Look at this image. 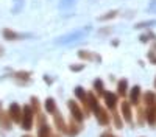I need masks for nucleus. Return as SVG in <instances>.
<instances>
[{
    "label": "nucleus",
    "instance_id": "28",
    "mask_svg": "<svg viewBox=\"0 0 156 137\" xmlns=\"http://www.w3.org/2000/svg\"><path fill=\"white\" fill-rule=\"evenodd\" d=\"M154 89H156V78H154Z\"/></svg>",
    "mask_w": 156,
    "mask_h": 137
},
{
    "label": "nucleus",
    "instance_id": "29",
    "mask_svg": "<svg viewBox=\"0 0 156 137\" xmlns=\"http://www.w3.org/2000/svg\"><path fill=\"white\" fill-rule=\"evenodd\" d=\"M53 137H61V135H58V134H55V135H53Z\"/></svg>",
    "mask_w": 156,
    "mask_h": 137
},
{
    "label": "nucleus",
    "instance_id": "10",
    "mask_svg": "<svg viewBox=\"0 0 156 137\" xmlns=\"http://www.w3.org/2000/svg\"><path fill=\"white\" fill-rule=\"evenodd\" d=\"M103 100H105V104H106V108L108 109H115V106H117V95L115 94H112V92H109V91H105V94H103Z\"/></svg>",
    "mask_w": 156,
    "mask_h": 137
},
{
    "label": "nucleus",
    "instance_id": "13",
    "mask_svg": "<svg viewBox=\"0 0 156 137\" xmlns=\"http://www.w3.org/2000/svg\"><path fill=\"white\" fill-rule=\"evenodd\" d=\"M78 56H80L81 59H84V61H101V58L98 56V55H95V53H92V52H87V50H80L78 52Z\"/></svg>",
    "mask_w": 156,
    "mask_h": 137
},
{
    "label": "nucleus",
    "instance_id": "19",
    "mask_svg": "<svg viewBox=\"0 0 156 137\" xmlns=\"http://www.w3.org/2000/svg\"><path fill=\"white\" fill-rule=\"evenodd\" d=\"M3 37L5 39H8V41H17V39H20V34H17L16 31H12V30H9V28H5L3 30Z\"/></svg>",
    "mask_w": 156,
    "mask_h": 137
},
{
    "label": "nucleus",
    "instance_id": "3",
    "mask_svg": "<svg viewBox=\"0 0 156 137\" xmlns=\"http://www.w3.org/2000/svg\"><path fill=\"white\" fill-rule=\"evenodd\" d=\"M67 106H69V111H70L72 118H75L76 122H83V120H84V117H86L84 111L78 106V103H75V100H69Z\"/></svg>",
    "mask_w": 156,
    "mask_h": 137
},
{
    "label": "nucleus",
    "instance_id": "20",
    "mask_svg": "<svg viewBox=\"0 0 156 137\" xmlns=\"http://www.w3.org/2000/svg\"><path fill=\"white\" fill-rule=\"evenodd\" d=\"M94 89H95V92H97L100 97H103V94H105V84H103V81H101L100 78L94 81Z\"/></svg>",
    "mask_w": 156,
    "mask_h": 137
},
{
    "label": "nucleus",
    "instance_id": "14",
    "mask_svg": "<svg viewBox=\"0 0 156 137\" xmlns=\"http://www.w3.org/2000/svg\"><path fill=\"white\" fill-rule=\"evenodd\" d=\"M44 108H45V112L50 115H53L55 112H58V108H56V101L51 97H48L45 100V103H44Z\"/></svg>",
    "mask_w": 156,
    "mask_h": 137
},
{
    "label": "nucleus",
    "instance_id": "7",
    "mask_svg": "<svg viewBox=\"0 0 156 137\" xmlns=\"http://www.w3.org/2000/svg\"><path fill=\"white\" fill-rule=\"evenodd\" d=\"M129 103H131L133 106H139L142 103V92H140V87L136 84L131 87V91H129Z\"/></svg>",
    "mask_w": 156,
    "mask_h": 137
},
{
    "label": "nucleus",
    "instance_id": "17",
    "mask_svg": "<svg viewBox=\"0 0 156 137\" xmlns=\"http://www.w3.org/2000/svg\"><path fill=\"white\" fill-rule=\"evenodd\" d=\"M87 103H89V108H90V111H95L100 104H98V100H97V97L92 94V92H87Z\"/></svg>",
    "mask_w": 156,
    "mask_h": 137
},
{
    "label": "nucleus",
    "instance_id": "8",
    "mask_svg": "<svg viewBox=\"0 0 156 137\" xmlns=\"http://www.w3.org/2000/svg\"><path fill=\"white\" fill-rule=\"evenodd\" d=\"M53 123H55V126H56V129L59 132L67 134V125L69 123H66V120L62 118V115L59 114V112H55V114H53Z\"/></svg>",
    "mask_w": 156,
    "mask_h": 137
},
{
    "label": "nucleus",
    "instance_id": "6",
    "mask_svg": "<svg viewBox=\"0 0 156 137\" xmlns=\"http://www.w3.org/2000/svg\"><path fill=\"white\" fill-rule=\"evenodd\" d=\"M120 115H122L123 122H126L129 125L133 123V111H131V103L129 101H122V104H120Z\"/></svg>",
    "mask_w": 156,
    "mask_h": 137
},
{
    "label": "nucleus",
    "instance_id": "16",
    "mask_svg": "<svg viewBox=\"0 0 156 137\" xmlns=\"http://www.w3.org/2000/svg\"><path fill=\"white\" fill-rule=\"evenodd\" d=\"M128 94V80H120L119 84H117V95H120V97H125Z\"/></svg>",
    "mask_w": 156,
    "mask_h": 137
},
{
    "label": "nucleus",
    "instance_id": "2",
    "mask_svg": "<svg viewBox=\"0 0 156 137\" xmlns=\"http://www.w3.org/2000/svg\"><path fill=\"white\" fill-rule=\"evenodd\" d=\"M34 111L31 108V104H25L22 106V122H20V126L25 131H30L33 129V125H34Z\"/></svg>",
    "mask_w": 156,
    "mask_h": 137
},
{
    "label": "nucleus",
    "instance_id": "4",
    "mask_svg": "<svg viewBox=\"0 0 156 137\" xmlns=\"http://www.w3.org/2000/svg\"><path fill=\"white\" fill-rule=\"evenodd\" d=\"M94 114H95V117H97V120H98V123L101 125V126H108V125L111 123V115L108 114V111L105 108L98 106L94 111Z\"/></svg>",
    "mask_w": 156,
    "mask_h": 137
},
{
    "label": "nucleus",
    "instance_id": "25",
    "mask_svg": "<svg viewBox=\"0 0 156 137\" xmlns=\"http://www.w3.org/2000/svg\"><path fill=\"white\" fill-rule=\"evenodd\" d=\"M100 137H117L115 134H112V132H109V131H106V132H103Z\"/></svg>",
    "mask_w": 156,
    "mask_h": 137
},
{
    "label": "nucleus",
    "instance_id": "22",
    "mask_svg": "<svg viewBox=\"0 0 156 137\" xmlns=\"http://www.w3.org/2000/svg\"><path fill=\"white\" fill-rule=\"evenodd\" d=\"M115 16H117V11H109V12H106V16H100L98 19H100V20H108V19L115 17Z\"/></svg>",
    "mask_w": 156,
    "mask_h": 137
},
{
    "label": "nucleus",
    "instance_id": "24",
    "mask_svg": "<svg viewBox=\"0 0 156 137\" xmlns=\"http://www.w3.org/2000/svg\"><path fill=\"white\" fill-rule=\"evenodd\" d=\"M148 59L153 62V64H156V53L154 52H151V53H148Z\"/></svg>",
    "mask_w": 156,
    "mask_h": 137
},
{
    "label": "nucleus",
    "instance_id": "18",
    "mask_svg": "<svg viewBox=\"0 0 156 137\" xmlns=\"http://www.w3.org/2000/svg\"><path fill=\"white\" fill-rule=\"evenodd\" d=\"M112 122L117 129L123 128V118H122V115H119V112H115V109H112Z\"/></svg>",
    "mask_w": 156,
    "mask_h": 137
},
{
    "label": "nucleus",
    "instance_id": "27",
    "mask_svg": "<svg viewBox=\"0 0 156 137\" xmlns=\"http://www.w3.org/2000/svg\"><path fill=\"white\" fill-rule=\"evenodd\" d=\"M2 53H3V48H2V47H0V55H2Z\"/></svg>",
    "mask_w": 156,
    "mask_h": 137
},
{
    "label": "nucleus",
    "instance_id": "11",
    "mask_svg": "<svg viewBox=\"0 0 156 137\" xmlns=\"http://www.w3.org/2000/svg\"><path fill=\"white\" fill-rule=\"evenodd\" d=\"M81 129H83L81 122H76L75 118H72V120L69 122V125H67V134H69V135H76V134H80Z\"/></svg>",
    "mask_w": 156,
    "mask_h": 137
},
{
    "label": "nucleus",
    "instance_id": "26",
    "mask_svg": "<svg viewBox=\"0 0 156 137\" xmlns=\"http://www.w3.org/2000/svg\"><path fill=\"white\" fill-rule=\"evenodd\" d=\"M22 137H33V135H30V134H25V135H22Z\"/></svg>",
    "mask_w": 156,
    "mask_h": 137
},
{
    "label": "nucleus",
    "instance_id": "1",
    "mask_svg": "<svg viewBox=\"0 0 156 137\" xmlns=\"http://www.w3.org/2000/svg\"><path fill=\"white\" fill-rule=\"evenodd\" d=\"M142 101L145 103V118L151 128L156 126V94L154 92H145L142 95Z\"/></svg>",
    "mask_w": 156,
    "mask_h": 137
},
{
    "label": "nucleus",
    "instance_id": "21",
    "mask_svg": "<svg viewBox=\"0 0 156 137\" xmlns=\"http://www.w3.org/2000/svg\"><path fill=\"white\" fill-rule=\"evenodd\" d=\"M144 122H147V118H145V108H142L139 104L137 106V125H144Z\"/></svg>",
    "mask_w": 156,
    "mask_h": 137
},
{
    "label": "nucleus",
    "instance_id": "5",
    "mask_svg": "<svg viewBox=\"0 0 156 137\" xmlns=\"http://www.w3.org/2000/svg\"><path fill=\"white\" fill-rule=\"evenodd\" d=\"M8 114L12 120V123H19L22 122V108L17 104V103H11L9 108H8Z\"/></svg>",
    "mask_w": 156,
    "mask_h": 137
},
{
    "label": "nucleus",
    "instance_id": "9",
    "mask_svg": "<svg viewBox=\"0 0 156 137\" xmlns=\"http://www.w3.org/2000/svg\"><path fill=\"white\" fill-rule=\"evenodd\" d=\"M11 123H12V120H11V117L8 114V111L6 112L3 111L2 101H0V126H2L3 129H11Z\"/></svg>",
    "mask_w": 156,
    "mask_h": 137
},
{
    "label": "nucleus",
    "instance_id": "15",
    "mask_svg": "<svg viewBox=\"0 0 156 137\" xmlns=\"http://www.w3.org/2000/svg\"><path fill=\"white\" fill-rule=\"evenodd\" d=\"M53 131H51V128L48 126L47 123L41 125V126L37 128V137H53Z\"/></svg>",
    "mask_w": 156,
    "mask_h": 137
},
{
    "label": "nucleus",
    "instance_id": "12",
    "mask_svg": "<svg viewBox=\"0 0 156 137\" xmlns=\"http://www.w3.org/2000/svg\"><path fill=\"white\" fill-rule=\"evenodd\" d=\"M12 78H14L19 84H27V83H30V80H31V73L30 72H16L14 75H12Z\"/></svg>",
    "mask_w": 156,
    "mask_h": 137
},
{
    "label": "nucleus",
    "instance_id": "23",
    "mask_svg": "<svg viewBox=\"0 0 156 137\" xmlns=\"http://www.w3.org/2000/svg\"><path fill=\"white\" fill-rule=\"evenodd\" d=\"M83 69H84V64H81V66H70V70L72 72H80Z\"/></svg>",
    "mask_w": 156,
    "mask_h": 137
}]
</instances>
